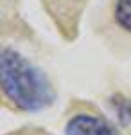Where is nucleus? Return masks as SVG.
Returning <instances> with one entry per match:
<instances>
[{
	"instance_id": "f257e3e1",
	"label": "nucleus",
	"mask_w": 131,
	"mask_h": 135,
	"mask_svg": "<svg viewBox=\"0 0 131 135\" xmlns=\"http://www.w3.org/2000/svg\"><path fill=\"white\" fill-rule=\"evenodd\" d=\"M0 85L4 97L22 112H38L54 101L47 76L25 56L7 47L0 54Z\"/></svg>"
},
{
	"instance_id": "f03ea898",
	"label": "nucleus",
	"mask_w": 131,
	"mask_h": 135,
	"mask_svg": "<svg viewBox=\"0 0 131 135\" xmlns=\"http://www.w3.org/2000/svg\"><path fill=\"white\" fill-rule=\"evenodd\" d=\"M86 2L88 0H45V6L56 20V25H59V31L67 38H74L79 15Z\"/></svg>"
},
{
	"instance_id": "7ed1b4c3",
	"label": "nucleus",
	"mask_w": 131,
	"mask_h": 135,
	"mask_svg": "<svg viewBox=\"0 0 131 135\" xmlns=\"http://www.w3.org/2000/svg\"><path fill=\"white\" fill-rule=\"evenodd\" d=\"M65 135H120L115 126L95 114L81 112L68 119L65 126Z\"/></svg>"
},
{
	"instance_id": "20e7f679",
	"label": "nucleus",
	"mask_w": 131,
	"mask_h": 135,
	"mask_svg": "<svg viewBox=\"0 0 131 135\" xmlns=\"http://www.w3.org/2000/svg\"><path fill=\"white\" fill-rule=\"evenodd\" d=\"M111 106L115 110V115L119 119V123L122 126L131 124V101L122 97V95H115L111 97Z\"/></svg>"
},
{
	"instance_id": "39448f33",
	"label": "nucleus",
	"mask_w": 131,
	"mask_h": 135,
	"mask_svg": "<svg viewBox=\"0 0 131 135\" xmlns=\"http://www.w3.org/2000/svg\"><path fill=\"white\" fill-rule=\"evenodd\" d=\"M115 20L124 31L131 32V0H115Z\"/></svg>"
},
{
	"instance_id": "423d86ee",
	"label": "nucleus",
	"mask_w": 131,
	"mask_h": 135,
	"mask_svg": "<svg viewBox=\"0 0 131 135\" xmlns=\"http://www.w3.org/2000/svg\"><path fill=\"white\" fill-rule=\"evenodd\" d=\"M16 135H47V133H41V132H34V130H25V132H20Z\"/></svg>"
}]
</instances>
